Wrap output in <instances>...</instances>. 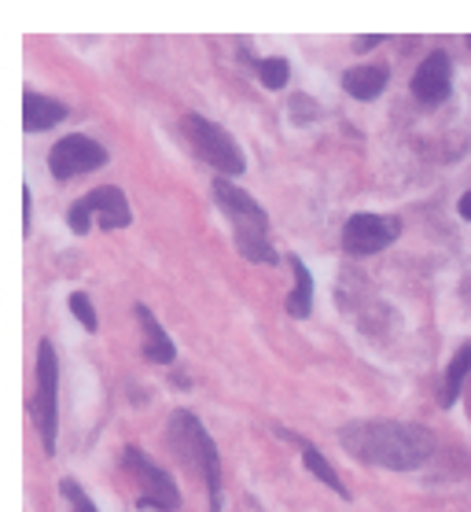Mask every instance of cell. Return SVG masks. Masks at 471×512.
Here are the masks:
<instances>
[{
	"label": "cell",
	"mask_w": 471,
	"mask_h": 512,
	"mask_svg": "<svg viewBox=\"0 0 471 512\" xmlns=\"http://www.w3.org/2000/svg\"><path fill=\"white\" fill-rule=\"evenodd\" d=\"M471 373V343H464V347L453 354V361H449L446 369V384H442V406H453L460 398V387H464V376Z\"/></svg>",
	"instance_id": "cell-15"
},
{
	"label": "cell",
	"mask_w": 471,
	"mask_h": 512,
	"mask_svg": "<svg viewBox=\"0 0 471 512\" xmlns=\"http://www.w3.org/2000/svg\"><path fill=\"white\" fill-rule=\"evenodd\" d=\"M56 391H59V365L56 350L48 339H41L37 347V391L30 398V417L37 420L41 443L48 454H56Z\"/></svg>",
	"instance_id": "cell-4"
},
{
	"label": "cell",
	"mask_w": 471,
	"mask_h": 512,
	"mask_svg": "<svg viewBox=\"0 0 471 512\" xmlns=\"http://www.w3.org/2000/svg\"><path fill=\"white\" fill-rule=\"evenodd\" d=\"M59 490H63V498L70 501V512H96V505L85 498V490H81L74 479H63V483H59Z\"/></svg>",
	"instance_id": "cell-19"
},
{
	"label": "cell",
	"mask_w": 471,
	"mask_h": 512,
	"mask_svg": "<svg viewBox=\"0 0 471 512\" xmlns=\"http://www.w3.org/2000/svg\"><path fill=\"white\" fill-rule=\"evenodd\" d=\"M288 59H258V78H262V85H269V89H284L288 85Z\"/></svg>",
	"instance_id": "cell-17"
},
{
	"label": "cell",
	"mask_w": 471,
	"mask_h": 512,
	"mask_svg": "<svg viewBox=\"0 0 471 512\" xmlns=\"http://www.w3.org/2000/svg\"><path fill=\"white\" fill-rule=\"evenodd\" d=\"M70 310H74V317H78V321H81L85 328H89V332H96V325H100V321H96L92 299L85 295V291H74V295H70Z\"/></svg>",
	"instance_id": "cell-18"
},
{
	"label": "cell",
	"mask_w": 471,
	"mask_h": 512,
	"mask_svg": "<svg viewBox=\"0 0 471 512\" xmlns=\"http://www.w3.org/2000/svg\"><path fill=\"white\" fill-rule=\"evenodd\" d=\"M214 199L221 203V210L232 218V236H236V247L243 251V258H251V262H276L273 255V244H269V236H265V210L254 203L243 188H236L229 177H218L214 181Z\"/></svg>",
	"instance_id": "cell-2"
},
{
	"label": "cell",
	"mask_w": 471,
	"mask_h": 512,
	"mask_svg": "<svg viewBox=\"0 0 471 512\" xmlns=\"http://www.w3.org/2000/svg\"><path fill=\"white\" fill-rule=\"evenodd\" d=\"M107 163V152L96 144V140L89 137H63L48 152V170H52V177H59V181H70V177L78 174H92V170H100V166Z\"/></svg>",
	"instance_id": "cell-8"
},
{
	"label": "cell",
	"mask_w": 471,
	"mask_h": 512,
	"mask_svg": "<svg viewBox=\"0 0 471 512\" xmlns=\"http://www.w3.org/2000/svg\"><path fill=\"white\" fill-rule=\"evenodd\" d=\"M170 439L177 446V454L188 457L192 468H196L203 483L210 490V501H214V512L221 505V457H218V446L210 439L203 424L196 420V413H188V409H177L170 417Z\"/></svg>",
	"instance_id": "cell-3"
},
{
	"label": "cell",
	"mask_w": 471,
	"mask_h": 512,
	"mask_svg": "<svg viewBox=\"0 0 471 512\" xmlns=\"http://www.w3.org/2000/svg\"><path fill=\"white\" fill-rule=\"evenodd\" d=\"M457 210H460V218H468V222H471V192H468L464 199H460Z\"/></svg>",
	"instance_id": "cell-20"
},
{
	"label": "cell",
	"mask_w": 471,
	"mask_h": 512,
	"mask_svg": "<svg viewBox=\"0 0 471 512\" xmlns=\"http://www.w3.org/2000/svg\"><path fill=\"white\" fill-rule=\"evenodd\" d=\"M137 317H140V325H144V332H148V339H144V358L159 361V365H170L173 361V339L162 332V325L155 321V314H151L144 303L137 306Z\"/></svg>",
	"instance_id": "cell-13"
},
{
	"label": "cell",
	"mask_w": 471,
	"mask_h": 512,
	"mask_svg": "<svg viewBox=\"0 0 471 512\" xmlns=\"http://www.w3.org/2000/svg\"><path fill=\"white\" fill-rule=\"evenodd\" d=\"M387 82H391L387 67H354V70H346L343 89L350 96H357V100H376V96L387 89Z\"/></svg>",
	"instance_id": "cell-12"
},
{
	"label": "cell",
	"mask_w": 471,
	"mask_h": 512,
	"mask_svg": "<svg viewBox=\"0 0 471 512\" xmlns=\"http://www.w3.org/2000/svg\"><path fill=\"white\" fill-rule=\"evenodd\" d=\"M398 233H402L398 218H387V214H354L343 225V247L350 255H376L387 244H394Z\"/></svg>",
	"instance_id": "cell-7"
},
{
	"label": "cell",
	"mask_w": 471,
	"mask_h": 512,
	"mask_svg": "<svg viewBox=\"0 0 471 512\" xmlns=\"http://www.w3.org/2000/svg\"><path fill=\"white\" fill-rule=\"evenodd\" d=\"M184 133H188V140L196 144V152L203 155L210 166H218V170H225V174H232V177L247 170V159H243L240 144H236L218 122H210V118H203V115H188L184 118Z\"/></svg>",
	"instance_id": "cell-5"
},
{
	"label": "cell",
	"mask_w": 471,
	"mask_h": 512,
	"mask_svg": "<svg viewBox=\"0 0 471 512\" xmlns=\"http://www.w3.org/2000/svg\"><path fill=\"white\" fill-rule=\"evenodd\" d=\"M291 269H295V291L288 295V314L291 317H310L313 310V277L302 258H291Z\"/></svg>",
	"instance_id": "cell-14"
},
{
	"label": "cell",
	"mask_w": 471,
	"mask_h": 512,
	"mask_svg": "<svg viewBox=\"0 0 471 512\" xmlns=\"http://www.w3.org/2000/svg\"><path fill=\"white\" fill-rule=\"evenodd\" d=\"M92 218H100L104 229H126V225L133 222L126 192L115 185H107V188L89 192V196L78 199V203L70 207V229H74V233H85V229L92 225Z\"/></svg>",
	"instance_id": "cell-6"
},
{
	"label": "cell",
	"mask_w": 471,
	"mask_h": 512,
	"mask_svg": "<svg viewBox=\"0 0 471 512\" xmlns=\"http://www.w3.org/2000/svg\"><path fill=\"white\" fill-rule=\"evenodd\" d=\"M343 446L365 465H383L394 472L420 468L435 450L431 431L420 424H394V420H376V424H350L343 428Z\"/></svg>",
	"instance_id": "cell-1"
},
{
	"label": "cell",
	"mask_w": 471,
	"mask_h": 512,
	"mask_svg": "<svg viewBox=\"0 0 471 512\" xmlns=\"http://www.w3.org/2000/svg\"><path fill=\"white\" fill-rule=\"evenodd\" d=\"M302 461H306V468H310L313 476H317V479H324V483H328V487H332L335 494H343V498H346L343 479L335 476V468L328 465V457H324V454H317V450H313V446H306V450H302Z\"/></svg>",
	"instance_id": "cell-16"
},
{
	"label": "cell",
	"mask_w": 471,
	"mask_h": 512,
	"mask_svg": "<svg viewBox=\"0 0 471 512\" xmlns=\"http://www.w3.org/2000/svg\"><path fill=\"white\" fill-rule=\"evenodd\" d=\"M126 468L137 476L140 505H144V509H166V512L181 509V494L173 487V479L166 476L159 465H151L148 457L140 454V450H133V446L126 450Z\"/></svg>",
	"instance_id": "cell-9"
},
{
	"label": "cell",
	"mask_w": 471,
	"mask_h": 512,
	"mask_svg": "<svg viewBox=\"0 0 471 512\" xmlns=\"http://www.w3.org/2000/svg\"><path fill=\"white\" fill-rule=\"evenodd\" d=\"M449 89H453V67H449V56L446 52H431L413 74L416 100H424V104H442V100L449 96Z\"/></svg>",
	"instance_id": "cell-10"
},
{
	"label": "cell",
	"mask_w": 471,
	"mask_h": 512,
	"mask_svg": "<svg viewBox=\"0 0 471 512\" xmlns=\"http://www.w3.org/2000/svg\"><path fill=\"white\" fill-rule=\"evenodd\" d=\"M468 45H471V41H468Z\"/></svg>",
	"instance_id": "cell-21"
},
{
	"label": "cell",
	"mask_w": 471,
	"mask_h": 512,
	"mask_svg": "<svg viewBox=\"0 0 471 512\" xmlns=\"http://www.w3.org/2000/svg\"><path fill=\"white\" fill-rule=\"evenodd\" d=\"M23 118H26V129H30V133H41V129H52L56 122H63V118H67V107L59 104V100H52V96L26 93Z\"/></svg>",
	"instance_id": "cell-11"
}]
</instances>
